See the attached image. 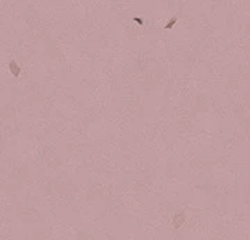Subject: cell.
I'll list each match as a JSON object with an SVG mask.
<instances>
[{
  "mask_svg": "<svg viewBox=\"0 0 250 240\" xmlns=\"http://www.w3.org/2000/svg\"><path fill=\"white\" fill-rule=\"evenodd\" d=\"M10 71L13 72V75H14V76H17V75L20 74V68H18V65H17L14 61H11V63H10Z\"/></svg>",
  "mask_w": 250,
  "mask_h": 240,
  "instance_id": "cell-1",
  "label": "cell"
}]
</instances>
